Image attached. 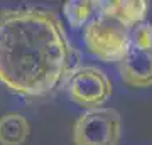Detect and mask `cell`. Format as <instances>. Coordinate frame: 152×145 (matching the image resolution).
<instances>
[{"instance_id": "cell-1", "label": "cell", "mask_w": 152, "mask_h": 145, "mask_svg": "<svg viewBox=\"0 0 152 145\" xmlns=\"http://www.w3.org/2000/svg\"><path fill=\"white\" fill-rule=\"evenodd\" d=\"M80 56L58 14L26 7L0 10V83L24 98H46L68 83Z\"/></svg>"}, {"instance_id": "cell-2", "label": "cell", "mask_w": 152, "mask_h": 145, "mask_svg": "<svg viewBox=\"0 0 152 145\" xmlns=\"http://www.w3.org/2000/svg\"><path fill=\"white\" fill-rule=\"evenodd\" d=\"M88 51L103 63H117L130 47V29L108 12L98 10L85 29Z\"/></svg>"}, {"instance_id": "cell-3", "label": "cell", "mask_w": 152, "mask_h": 145, "mask_svg": "<svg viewBox=\"0 0 152 145\" xmlns=\"http://www.w3.org/2000/svg\"><path fill=\"white\" fill-rule=\"evenodd\" d=\"M73 145H120L122 118L113 108L86 110L73 125Z\"/></svg>"}, {"instance_id": "cell-4", "label": "cell", "mask_w": 152, "mask_h": 145, "mask_svg": "<svg viewBox=\"0 0 152 145\" xmlns=\"http://www.w3.org/2000/svg\"><path fill=\"white\" fill-rule=\"evenodd\" d=\"M113 86L105 71L95 66H80L68 79L69 98L86 110L102 108L107 100L112 96Z\"/></svg>"}, {"instance_id": "cell-5", "label": "cell", "mask_w": 152, "mask_h": 145, "mask_svg": "<svg viewBox=\"0 0 152 145\" xmlns=\"http://www.w3.org/2000/svg\"><path fill=\"white\" fill-rule=\"evenodd\" d=\"M120 78L132 88L152 86V49L129 47L125 56L118 61Z\"/></svg>"}, {"instance_id": "cell-6", "label": "cell", "mask_w": 152, "mask_h": 145, "mask_svg": "<svg viewBox=\"0 0 152 145\" xmlns=\"http://www.w3.org/2000/svg\"><path fill=\"white\" fill-rule=\"evenodd\" d=\"M95 9L115 15L130 29L144 22L149 4L145 0H113V2H95Z\"/></svg>"}, {"instance_id": "cell-7", "label": "cell", "mask_w": 152, "mask_h": 145, "mask_svg": "<svg viewBox=\"0 0 152 145\" xmlns=\"http://www.w3.org/2000/svg\"><path fill=\"white\" fill-rule=\"evenodd\" d=\"M31 135V123L20 113L0 117V145H22Z\"/></svg>"}, {"instance_id": "cell-8", "label": "cell", "mask_w": 152, "mask_h": 145, "mask_svg": "<svg viewBox=\"0 0 152 145\" xmlns=\"http://www.w3.org/2000/svg\"><path fill=\"white\" fill-rule=\"evenodd\" d=\"M93 10H95V2H90V0H71V2H64L63 5L66 19L69 20V26L75 29L86 24Z\"/></svg>"}, {"instance_id": "cell-9", "label": "cell", "mask_w": 152, "mask_h": 145, "mask_svg": "<svg viewBox=\"0 0 152 145\" xmlns=\"http://www.w3.org/2000/svg\"><path fill=\"white\" fill-rule=\"evenodd\" d=\"M130 46L137 49H152V24L140 22L130 34Z\"/></svg>"}]
</instances>
